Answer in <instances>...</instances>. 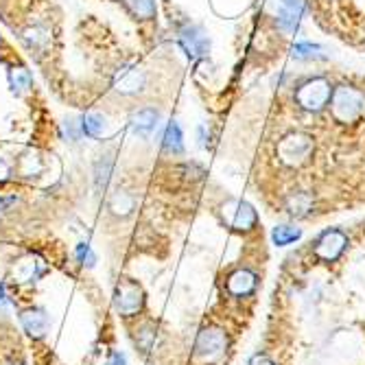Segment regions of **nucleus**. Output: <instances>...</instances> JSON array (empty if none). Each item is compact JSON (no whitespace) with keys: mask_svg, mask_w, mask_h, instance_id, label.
<instances>
[{"mask_svg":"<svg viewBox=\"0 0 365 365\" xmlns=\"http://www.w3.org/2000/svg\"><path fill=\"white\" fill-rule=\"evenodd\" d=\"M180 42L184 46V51L191 57H202L208 51V38L204 35V31L197 27H186L180 33Z\"/></svg>","mask_w":365,"mask_h":365,"instance_id":"9b49d317","label":"nucleus"},{"mask_svg":"<svg viewBox=\"0 0 365 365\" xmlns=\"http://www.w3.org/2000/svg\"><path fill=\"white\" fill-rule=\"evenodd\" d=\"M313 151V140L306 134H289L280 140L278 145V158L287 164V167H300L306 160H309Z\"/></svg>","mask_w":365,"mask_h":365,"instance_id":"7ed1b4c3","label":"nucleus"},{"mask_svg":"<svg viewBox=\"0 0 365 365\" xmlns=\"http://www.w3.org/2000/svg\"><path fill=\"white\" fill-rule=\"evenodd\" d=\"M44 272H46L44 263L40 261V258H35V256H29V258H25V261H20V263L16 265V269H14L16 278L22 280V282L38 280Z\"/></svg>","mask_w":365,"mask_h":365,"instance_id":"2eb2a0df","label":"nucleus"},{"mask_svg":"<svg viewBox=\"0 0 365 365\" xmlns=\"http://www.w3.org/2000/svg\"><path fill=\"white\" fill-rule=\"evenodd\" d=\"M304 3L302 0H280L278 9V27L285 33H296L300 27V20L304 16Z\"/></svg>","mask_w":365,"mask_h":365,"instance_id":"1a4fd4ad","label":"nucleus"},{"mask_svg":"<svg viewBox=\"0 0 365 365\" xmlns=\"http://www.w3.org/2000/svg\"><path fill=\"white\" fill-rule=\"evenodd\" d=\"M145 306V291L134 280H121L114 291V309L121 315L129 317L143 311Z\"/></svg>","mask_w":365,"mask_h":365,"instance_id":"20e7f679","label":"nucleus"},{"mask_svg":"<svg viewBox=\"0 0 365 365\" xmlns=\"http://www.w3.org/2000/svg\"><path fill=\"white\" fill-rule=\"evenodd\" d=\"M226 352H228V335L217 326H208L197 335L193 359L202 365H213L226 357Z\"/></svg>","mask_w":365,"mask_h":365,"instance_id":"f257e3e1","label":"nucleus"},{"mask_svg":"<svg viewBox=\"0 0 365 365\" xmlns=\"http://www.w3.org/2000/svg\"><path fill=\"white\" fill-rule=\"evenodd\" d=\"M81 129H84L86 136L97 138V140H108L112 136V127H110L108 119L97 112H90L81 119Z\"/></svg>","mask_w":365,"mask_h":365,"instance_id":"ddd939ff","label":"nucleus"},{"mask_svg":"<svg viewBox=\"0 0 365 365\" xmlns=\"http://www.w3.org/2000/svg\"><path fill=\"white\" fill-rule=\"evenodd\" d=\"M7 304H9V300H7V293H5V285L0 282V309L7 306Z\"/></svg>","mask_w":365,"mask_h":365,"instance_id":"393cba45","label":"nucleus"},{"mask_svg":"<svg viewBox=\"0 0 365 365\" xmlns=\"http://www.w3.org/2000/svg\"><path fill=\"white\" fill-rule=\"evenodd\" d=\"M147 84V75L138 66H123L114 77V90L121 94H138Z\"/></svg>","mask_w":365,"mask_h":365,"instance_id":"6e6552de","label":"nucleus"},{"mask_svg":"<svg viewBox=\"0 0 365 365\" xmlns=\"http://www.w3.org/2000/svg\"><path fill=\"white\" fill-rule=\"evenodd\" d=\"M162 147L167 153H182L184 151V136H182V127L171 121L164 129V136H162Z\"/></svg>","mask_w":365,"mask_h":365,"instance_id":"dca6fc26","label":"nucleus"},{"mask_svg":"<svg viewBox=\"0 0 365 365\" xmlns=\"http://www.w3.org/2000/svg\"><path fill=\"white\" fill-rule=\"evenodd\" d=\"M223 219H226V223L232 228V230H237V232H250L254 230L256 226V210L252 204H247V202H228L226 206H223Z\"/></svg>","mask_w":365,"mask_h":365,"instance_id":"423d86ee","label":"nucleus"},{"mask_svg":"<svg viewBox=\"0 0 365 365\" xmlns=\"http://www.w3.org/2000/svg\"><path fill=\"white\" fill-rule=\"evenodd\" d=\"M348 247V237L341 230H326L315 241V256L324 263H333Z\"/></svg>","mask_w":365,"mask_h":365,"instance_id":"0eeeda50","label":"nucleus"},{"mask_svg":"<svg viewBox=\"0 0 365 365\" xmlns=\"http://www.w3.org/2000/svg\"><path fill=\"white\" fill-rule=\"evenodd\" d=\"M123 3L140 20H149L156 16V3L153 0H123Z\"/></svg>","mask_w":365,"mask_h":365,"instance_id":"aec40b11","label":"nucleus"},{"mask_svg":"<svg viewBox=\"0 0 365 365\" xmlns=\"http://www.w3.org/2000/svg\"><path fill=\"white\" fill-rule=\"evenodd\" d=\"M311 206H313V199L306 195V193H296V195L289 199V204H287L289 213L293 217H304L311 210Z\"/></svg>","mask_w":365,"mask_h":365,"instance_id":"412c9836","label":"nucleus"},{"mask_svg":"<svg viewBox=\"0 0 365 365\" xmlns=\"http://www.w3.org/2000/svg\"><path fill=\"white\" fill-rule=\"evenodd\" d=\"M250 365H276V363L269 359V357H265V355H256V357L250 361Z\"/></svg>","mask_w":365,"mask_h":365,"instance_id":"b1692460","label":"nucleus"},{"mask_svg":"<svg viewBox=\"0 0 365 365\" xmlns=\"http://www.w3.org/2000/svg\"><path fill=\"white\" fill-rule=\"evenodd\" d=\"M158 112L156 110H151V108H145V110H138L134 116H132V129H134V134L140 136V138H149L153 132H156V127H158Z\"/></svg>","mask_w":365,"mask_h":365,"instance_id":"4468645a","label":"nucleus"},{"mask_svg":"<svg viewBox=\"0 0 365 365\" xmlns=\"http://www.w3.org/2000/svg\"><path fill=\"white\" fill-rule=\"evenodd\" d=\"M77 261L81 265H88V267H94V263H97V256L92 254V247L88 243L77 245Z\"/></svg>","mask_w":365,"mask_h":365,"instance_id":"5701e85b","label":"nucleus"},{"mask_svg":"<svg viewBox=\"0 0 365 365\" xmlns=\"http://www.w3.org/2000/svg\"><path fill=\"white\" fill-rule=\"evenodd\" d=\"M331 97H333L331 84H328V81L322 79V77L306 81V84L300 86V90H298V94H296L298 103L302 105L304 110H309V112L322 110L324 105L331 101Z\"/></svg>","mask_w":365,"mask_h":365,"instance_id":"39448f33","label":"nucleus"},{"mask_svg":"<svg viewBox=\"0 0 365 365\" xmlns=\"http://www.w3.org/2000/svg\"><path fill=\"white\" fill-rule=\"evenodd\" d=\"M9 84H11V88H14V92L22 94V92H27L31 88L33 77H31V73L25 66H14L9 70Z\"/></svg>","mask_w":365,"mask_h":365,"instance_id":"a211bd4d","label":"nucleus"},{"mask_svg":"<svg viewBox=\"0 0 365 365\" xmlns=\"http://www.w3.org/2000/svg\"><path fill=\"white\" fill-rule=\"evenodd\" d=\"M134 204H136V199L129 195L127 191H116L110 199V210L114 215H129L134 210Z\"/></svg>","mask_w":365,"mask_h":365,"instance_id":"6ab92c4d","label":"nucleus"},{"mask_svg":"<svg viewBox=\"0 0 365 365\" xmlns=\"http://www.w3.org/2000/svg\"><path fill=\"white\" fill-rule=\"evenodd\" d=\"M320 46L317 44H309V42H300L296 44V49H293V55L298 57V60H311V57L320 55Z\"/></svg>","mask_w":365,"mask_h":365,"instance_id":"4be33fe9","label":"nucleus"},{"mask_svg":"<svg viewBox=\"0 0 365 365\" xmlns=\"http://www.w3.org/2000/svg\"><path fill=\"white\" fill-rule=\"evenodd\" d=\"M20 322L25 333L31 337H44L46 331H49V315L42 309H29L20 315Z\"/></svg>","mask_w":365,"mask_h":365,"instance_id":"f8f14e48","label":"nucleus"},{"mask_svg":"<svg viewBox=\"0 0 365 365\" xmlns=\"http://www.w3.org/2000/svg\"><path fill=\"white\" fill-rule=\"evenodd\" d=\"M256 282L258 280L254 272H250V269H237V272L228 276L226 289L234 298H245V296H250V293H254Z\"/></svg>","mask_w":365,"mask_h":365,"instance_id":"9d476101","label":"nucleus"},{"mask_svg":"<svg viewBox=\"0 0 365 365\" xmlns=\"http://www.w3.org/2000/svg\"><path fill=\"white\" fill-rule=\"evenodd\" d=\"M333 116L339 123H352L357 121L365 110V97L352 86H339L333 92Z\"/></svg>","mask_w":365,"mask_h":365,"instance_id":"f03ea898","label":"nucleus"},{"mask_svg":"<svg viewBox=\"0 0 365 365\" xmlns=\"http://www.w3.org/2000/svg\"><path fill=\"white\" fill-rule=\"evenodd\" d=\"M302 237V230L296 226H289V223H282V226H276L272 232V239L278 247H287L291 243H296Z\"/></svg>","mask_w":365,"mask_h":365,"instance_id":"f3484780","label":"nucleus"},{"mask_svg":"<svg viewBox=\"0 0 365 365\" xmlns=\"http://www.w3.org/2000/svg\"><path fill=\"white\" fill-rule=\"evenodd\" d=\"M7 365H20V363H7Z\"/></svg>","mask_w":365,"mask_h":365,"instance_id":"a878e982","label":"nucleus"}]
</instances>
